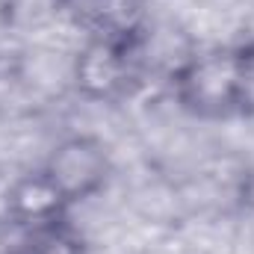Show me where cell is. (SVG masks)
Here are the masks:
<instances>
[{"label":"cell","instance_id":"6da1fadb","mask_svg":"<svg viewBox=\"0 0 254 254\" xmlns=\"http://www.w3.org/2000/svg\"><path fill=\"white\" fill-rule=\"evenodd\" d=\"M175 104L198 122H228L254 104V42L216 45L184 57L172 71Z\"/></svg>","mask_w":254,"mask_h":254},{"label":"cell","instance_id":"7a4b0ae2","mask_svg":"<svg viewBox=\"0 0 254 254\" xmlns=\"http://www.w3.org/2000/svg\"><path fill=\"white\" fill-rule=\"evenodd\" d=\"M139 36H89L71 60V86L89 104H119L139 83Z\"/></svg>","mask_w":254,"mask_h":254},{"label":"cell","instance_id":"3957f363","mask_svg":"<svg viewBox=\"0 0 254 254\" xmlns=\"http://www.w3.org/2000/svg\"><path fill=\"white\" fill-rule=\"evenodd\" d=\"M42 169L60 187L65 201L77 207L107 190L113 178V157L104 139L92 133H71L54 145Z\"/></svg>","mask_w":254,"mask_h":254},{"label":"cell","instance_id":"277c9868","mask_svg":"<svg viewBox=\"0 0 254 254\" xmlns=\"http://www.w3.org/2000/svg\"><path fill=\"white\" fill-rule=\"evenodd\" d=\"M3 213L18 231H27V228H39L57 219H68L71 204L65 201L60 187L51 181V175L39 166V169L18 175L9 184V190L3 195Z\"/></svg>","mask_w":254,"mask_h":254},{"label":"cell","instance_id":"5b68a950","mask_svg":"<svg viewBox=\"0 0 254 254\" xmlns=\"http://www.w3.org/2000/svg\"><path fill=\"white\" fill-rule=\"evenodd\" d=\"M89 36H139L145 33V0H77Z\"/></svg>","mask_w":254,"mask_h":254},{"label":"cell","instance_id":"8992f818","mask_svg":"<svg viewBox=\"0 0 254 254\" xmlns=\"http://www.w3.org/2000/svg\"><path fill=\"white\" fill-rule=\"evenodd\" d=\"M3 254H86V240L71 225V219H57L18 231V240Z\"/></svg>","mask_w":254,"mask_h":254},{"label":"cell","instance_id":"52a82bcc","mask_svg":"<svg viewBox=\"0 0 254 254\" xmlns=\"http://www.w3.org/2000/svg\"><path fill=\"white\" fill-rule=\"evenodd\" d=\"M18 3H21V0H0V33L15 21V15H18Z\"/></svg>","mask_w":254,"mask_h":254}]
</instances>
